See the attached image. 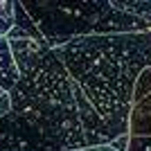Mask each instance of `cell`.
I'll list each match as a JSON object with an SVG mask.
<instances>
[{"instance_id":"6","label":"cell","mask_w":151,"mask_h":151,"mask_svg":"<svg viewBox=\"0 0 151 151\" xmlns=\"http://www.w3.org/2000/svg\"><path fill=\"white\" fill-rule=\"evenodd\" d=\"M129 135L151 138V93L138 104H133L129 117Z\"/></svg>"},{"instance_id":"7","label":"cell","mask_w":151,"mask_h":151,"mask_svg":"<svg viewBox=\"0 0 151 151\" xmlns=\"http://www.w3.org/2000/svg\"><path fill=\"white\" fill-rule=\"evenodd\" d=\"M111 5L120 12H126L151 23V0H111Z\"/></svg>"},{"instance_id":"4","label":"cell","mask_w":151,"mask_h":151,"mask_svg":"<svg viewBox=\"0 0 151 151\" xmlns=\"http://www.w3.org/2000/svg\"><path fill=\"white\" fill-rule=\"evenodd\" d=\"M0 151H68L16 111L0 117Z\"/></svg>"},{"instance_id":"3","label":"cell","mask_w":151,"mask_h":151,"mask_svg":"<svg viewBox=\"0 0 151 151\" xmlns=\"http://www.w3.org/2000/svg\"><path fill=\"white\" fill-rule=\"evenodd\" d=\"M52 50L83 36L149 32L151 23L120 12L111 0H18Z\"/></svg>"},{"instance_id":"10","label":"cell","mask_w":151,"mask_h":151,"mask_svg":"<svg viewBox=\"0 0 151 151\" xmlns=\"http://www.w3.org/2000/svg\"><path fill=\"white\" fill-rule=\"evenodd\" d=\"M151 93V68L142 70L135 81V93H133V104H138L140 99H145L147 95Z\"/></svg>"},{"instance_id":"5","label":"cell","mask_w":151,"mask_h":151,"mask_svg":"<svg viewBox=\"0 0 151 151\" xmlns=\"http://www.w3.org/2000/svg\"><path fill=\"white\" fill-rule=\"evenodd\" d=\"M18 79H20V72L12 52V43L7 36H0V90L12 93L14 86L18 83Z\"/></svg>"},{"instance_id":"14","label":"cell","mask_w":151,"mask_h":151,"mask_svg":"<svg viewBox=\"0 0 151 151\" xmlns=\"http://www.w3.org/2000/svg\"><path fill=\"white\" fill-rule=\"evenodd\" d=\"M75 151H117L111 145H97V147H83V149H75Z\"/></svg>"},{"instance_id":"9","label":"cell","mask_w":151,"mask_h":151,"mask_svg":"<svg viewBox=\"0 0 151 151\" xmlns=\"http://www.w3.org/2000/svg\"><path fill=\"white\" fill-rule=\"evenodd\" d=\"M14 27H18L20 32H25L27 36L36 38V41H43V36H41V32L36 29V25L32 23V18L27 16V12L20 7V2H16V18H14Z\"/></svg>"},{"instance_id":"1","label":"cell","mask_w":151,"mask_h":151,"mask_svg":"<svg viewBox=\"0 0 151 151\" xmlns=\"http://www.w3.org/2000/svg\"><path fill=\"white\" fill-rule=\"evenodd\" d=\"M7 38L20 72L9 93L12 111L68 151L111 145L124 135L97 113L45 41L27 36L18 27H12Z\"/></svg>"},{"instance_id":"2","label":"cell","mask_w":151,"mask_h":151,"mask_svg":"<svg viewBox=\"0 0 151 151\" xmlns=\"http://www.w3.org/2000/svg\"><path fill=\"white\" fill-rule=\"evenodd\" d=\"M54 52L97 113L129 135L135 81L142 70L151 68V29L83 36Z\"/></svg>"},{"instance_id":"12","label":"cell","mask_w":151,"mask_h":151,"mask_svg":"<svg viewBox=\"0 0 151 151\" xmlns=\"http://www.w3.org/2000/svg\"><path fill=\"white\" fill-rule=\"evenodd\" d=\"M12 113V99H9V93H0V117Z\"/></svg>"},{"instance_id":"8","label":"cell","mask_w":151,"mask_h":151,"mask_svg":"<svg viewBox=\"0 0 151 151\" xmlns=\"http://www.w3.org/2000/svg\"><path fill=\"white\" fill-rule=\"evenodd\" d=\"M16 2L18 0H0V36H7L12 32L16 18Z\"/></svg>"},{"instance_id":"13","label":"cell","mask_w":151,"mask_h":151,"mask_svg":"<svg viewBox=\"0 0 151 151\" xmlns=\"http://www.w3.org/2000/svg\"><path fill=\"white\" fill-rule=\"evenodd\" d=\"M129 138H131V135H120V138H115L113 142H111V147H115L117 151H126L129 149Z\"/></svg>"},{"instance_id":"11","label":"cell","mask_w":151,"mask_h":151,"mask_svg":"<svg viewBox=\"0 0 151 151\" xmlns=\"http://www.w3.org/2000/svg\"><path fill=\"white\" fill-rule=\"evenodd\" d=\"M126 151H151V138L131 135V138H129V149Z\"/></svg>"}]
</instances>
